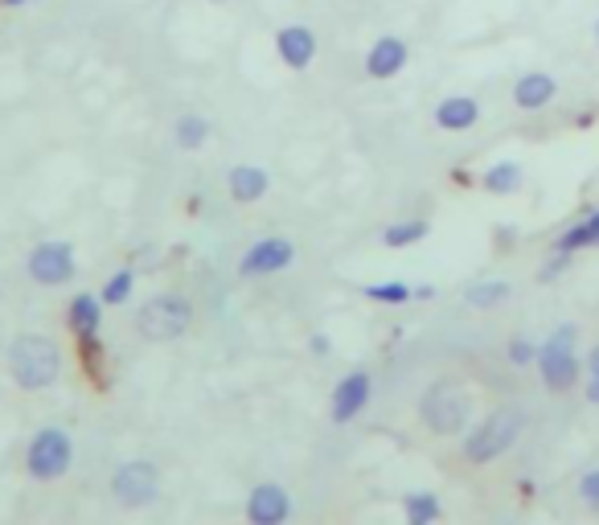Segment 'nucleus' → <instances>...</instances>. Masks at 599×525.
<instances>
[{
	"mask_svg": "<svg viewBox=\"0 0 599 525\" xmlns=\"http://www.w3.org/2000/svg\"><path fill=\"white\" fill-rule=\"evenodd\" d=\"M403 509H407V525H431L439 522V497L435 492H407L403 497Z\"/></svg>",
	"mask_w": 599,
	"mask_h": 525,
	"instance_id": "obj_22",
	"label": "nucleus"
},
{
	"mask_svg": "<svg viewBox=\"0 0 599 525\" xmlns=\"http://www.w3.org/2000/svg\"><path fill=\"white\" fill-rule=\"evenodd\" d=\"M509 361H513V366H534V361H538V345L525 337H513L509 341Z\"/></svg>",
	"mask_w": 599,
	"mask_h": 525,
	"instance_id": "obj_26",
	"label": "nucleus"
},
{
	"mask_svg": "<svg viewBox=\"0 0 599 525\" xmlns=\"http://www.w3.org/2000/svg\"><path fill=\"white\" fill-rule=\"evenodd\" d=\"M317 50H320V41L308 25H283L280 34H276V54H280L283 66L296 71V75L317 62Z\"/></svg>",
	"mask_w": 599,
	"mask_h": 525,
	"instance_id": "obj_10",
	"label": "nucleus"
},
{
	"mask_svg": "<svg viewBox=\"0 0 599 525\" xmlns=\"http://www.w3.org/2000/svg\"><path fill=\"white\" fill-rule=\"evenodd\" d=\"M313 354H329V341H324V337H313Z\"/></svg>",
	"mask_w": 599,
	"mask_h": 525,
	"instance_id": "obj_31",
	"label": "nucleus"
},
{
	"mask_svg": "<svg viewBox=\"0 0 599 525\" xmlns=\"http://www.w3.org/2000/svg\"><path fill=\"white\" fill-rule=\"evenodd\" d=\"M555 94H559V82L555 75H546V71H530L513 82V103L522 107V112H543L555 103Z\"/></svg>",
	"mask_w": 599,
	"mask_h": 525,
	"instance_id": "obj_14",
	"label": "nucleus"
},
{
	"mask_svg": "<svg viewBox=\"0 0 599 525\" xmlns=\"http://www.w3.org/2000/svg\"><path fill=\"white\" fill-rule=\"evenodd\" d=\"M226 189H230V197L239 206H251V202H259L263 193L271 189V177L259 165H234V169L226 172Z\"/></svg>",
	"mask_w": 599,
	"mask_h": 525,
	"instance_id": "obj_16",
	"label": "nucleus"
},
{
	"mask_svg": "<svg viewBox=\"0 0 599 525\" xmlns=\"http://www.w3.org/2000/svg\"><path fill=\"white\" fill-rule=\"evenodd\" d=\"M131 287H136V271H131V267H119L112 280L103 283V296H99V300L112 304V308H115V304H128Z\"/></svg>",
	"mask_w": 599,
	"mask_h": 525,
	"instance_id": "obj_25",
	"label": "nucleus"
},
{
	"mask_svg": "<svg viewBox=\"0 0 599 525\" xmlns=\"http://www.w3.org/2000/svg\"><path fill=\"white\" fill-rule=\"evenodd\" d=\"M522 165H513V161H497L493 169L481 177V185L493 193V197H509V193H518L522 189Z\"/></svg>",
	"mask_w": 599,
	"mask_h": 525,
	"instance_id": "obj_20",
	"label": "nucleus"
},
{
	"mask_svg": "<svg viewBox=\"0 0 599 525\" xmlns=\"http://www.w3.org/2000/svg\"><path fill=\"white\" fill-rule=\"evenodd\" d=\"M476 119H481V103L472 94H448L435 107V124L444 131H469L476 128Z\"/></svg>",
	"mask_w": 599,
	"mask_h": 525,
	"instance_id": "obj_17",
	"label": "nucleus"
},
{
	"mask_svg": "<svg viewBox=\"0 0 599 525\" xmlns=\"http://www.w3.org/2000/svg\"><path fill=\"white\" fill-rule=\"evenodd\" d=\"M407 62H411V46L403 38H394V34H386V38H378L366 50V75L374 78V82H386V78L403 75Z\"/></svg>",
	"mask_w": 599,
	"mask_h": 525,
	"instance_id": "obj_12",
	"label": "nucleus"
},
{
	"mask_svg": "<svg viewBox=\"0 0 599 525\" xmlns=\"http://www.w3.org/2000/svg\"><path fill=\"white\" fill-rule=\"evenodd\" d=\"M292 517V497L283 485H255L246 497V522L251 525H283Z\"/></svg>",
	"mask_w": 599,
	"mask_h": 525,
	"instance_id": "obj_11",
	"label": "nucleus"
},
{
	"mask_svg": "<svg viewBox=\"0 0 599 525\" xmlns=\"http://www.w3.org/2000/svg\"><path fill=\"white\" fill-rule=\"evenodd\" d=\"M583 366H587V374H591V377H599V345L591 349V354H587V361H583Z\"/></svg>",
	"mask_w": 599,
	"mask_h": 525,
	"instance_id": "obj_29",
	"label": "nucleus"
},
{
	"mask_svg": "<svg viewBox=\"0 0 599 525\" xmlns=\"http://www.w3.org/2000/svg\"><path fill=\"white\" fill-rule=\"evenodd\" d=\"M566 262H571V255H559V251H555V259H550V262L543 267V271H538V280L550 283L555 276H562V271H566Z\"/></svg>",
	"mask_w": 599,
	"mask_h": 525,
	"instance_id": "obj_28",
	"label": "nucleus"
},
{
	"mask_svg": "<svg viewBox=\"0 0 599 525\" xmlns=\"http://www.w3.org/2000/svg\"><path fill=\"white\" fill-rule=\"evenodd\" d=\"M575 341H579V329H575V324H559V329L538 345V361H534V366L543 370L546 390H555V394L575 390L579 370H583L579 354H575Z\"/></svg>",
	"mask_w": 599,
	"mask_h": 525,
	"instance_id": "obj_3",
	"label": "nucleus"
},
{
	"mask_svg": "<svg viewBox=\"0 0 599 525\" xmlns=\"http://www.w3.org/2000/svg\"><path fill=\"white\" fill-rule=\"evenodd\" d=\"M9 374L17 382L21 390H46L54 386L58 374H62V349H58L54 337L46 333H25V337L13 341L9 349Z\"/></svg>",
	"mask_w": 599,
	"mask_h": 525,
	"instance_id": "obj_1",
	"label": "nucleus"
},
{
	"mask_svg": "<svg viewBox=\"0 0 599 525\" xmlns=\"http://www.w3.org/2000/svg\"><path fill=\"white\" fill-rule=\"evenodd\" d=\"M292 262H296V243L292 239H280V234H267V239L246 246V255L239 259V276H246V280L280 276Z\"/></svg>",
	"mask_w": 599,
	"mask_h": 525,
	"instance_id": "obj_9",
	"label": "nucleus"
},
{
	"mask_svg": "<svg viewBox=\"0 0 599 525\" xmlns=\"http://www.w3.org/2000/svg\"><path fill=\"white\" fill-rule=\"evenodd\" d=\"M587 402H591V407H599V377H591V382H587Z\"/></svg>",
	"mask_w": 599,
	"mask_h": 525,
	"instance_id": "obj_30",
	"label": "nucleus"
},
{
	"mask_svg": "<svg viewBox=\"0 0 599 525\" xmlns=\"http://www.w3.org/2000/svg\"><path fill=\"white\" fill-rule=\"evenodd\" d=\"M596 41H599V21H596Z\"/></svg>",
	"mask_w": 599,
	"mask_h": 525,
	"instance_id": "obj_33",
	"label": "nucleus"
},
{
	"mask_svg": "<svg viewBox=\"0 0 599 525\" xmlns=\"http://www.w3.org/2000/svg\"><path fill=\"white\" fill-rule=\"evenodd\" d=\"M173 140H177V149L181 152H197L209 140V119L197 112L181 115V119L173 124Z\"/></svg>",
	"mask_w": 599,
	"mask_h": 525,
	"instance_id": "obj_19",
	"label": "nucleus"
},
{
	"mask_svg": "<svg viewBox=\"0 0 599 525\" xmlns=\"http://www.w3.org/2000/svg\"><path fill=\"white\" fill-rule=\"evenodd\" d=\"M29 280L41 287H62L66 280H75V246L62 239H46L29 251Z\"/></svg>",
	"mask_w": 599,
	"mask_h": 525,
	"instance_id": "obj_8",
	"label": "nucleus"
},
{
	"mask_svg": "<svg viewBox=\"0 0 599 525\" xmlns=\"http://www.w3.org/2000/svg\"><path fill=\"white\" fill-rule=\"evenodd\" d=\"M522 427H525V414L518 411V407L493 411L481 427H472L469 432V439H464V460H469V464H488V460L506 456V451L522 439Z\"/></svg>",
	"mask_w": 599,
	"mask_h": 525,
	"instance_id": "obj_4",
	"label": "nucleus"
},
{
	"mask_svg": "<svg viewBox=\"0 0 599 525\" xmlns=\"http://www.w3.org/2000/svg\"><path fill=\"white\" fill-rule=\"evenodd\" d=\"M161 492V469L152 460H128L112 472V497L124 509H144Z\"/></svg>",
	"mask_w": 599,
	"mask_h": 525,
	"instance_id": "obj_7",
	"label": "nucleus"
},
{
	"mask_svg": "<svg viewBox=\"0 0 599 525\" xmlns=\"http://www.w3.org/2000/svg\"><path fill=\"white\" fill-rule=\"evenodd\" d=\"M370 390H374V382L366 370H354V374H345L337 382V390H333V423H354L357 414L370 407Z\"/></svg>",
	"mask_w": 599,
	"mask_h": 525,
	"instance_id": "obj_13",
	"label": "nucleus"
},
{
	"mask_svg": "<svg viewBox=\"0 0 599 525\" xmlns=\"http://www.w3.org/2000/svg\"><path fill=\"white\" fill-rule=\"evenodd\" d=\"M419 414L435 435H460L469 427V414H472V394L464 382L456 377H439L431 382L423 402H419Z\"/></svg>",
	"mask_w": 599,
	"mask_h": 525,
	"instance_id": "obj_2",
	"label": "nucleus"
},
{
	"mask_svg": "<svg viewBox=\"0 0 599 525\" xmlns=\"http://www.w3.org/2000/svg\"><path fill=\"white\" fill-rule=\"evenodd\" d=\"M509 296V283L506 280H481V283H469V292H464V300L472 308H497V304Z\"/></svg>",
	"mask_w": 599,
	"mask_h": 525,
	"instance_id": "obj_23",
	"label": "nucleus"
},
{
	"mask_svg": "<svg viewBox=\"0 0 599 525\" xmlns=\"http://www.w3.org/2000/svg\"><path fill=\"white\" fill-rule=\"evenodd\" d=\"M66 324L75 329L78 341H99V329H103V300L91 296V292H78L71 308H66Z\"/></svg>",
	"mask_w": 599,
	"mask_h": 525,
	"instance_id": "obj_15",
	"label": "nucleus"
},
{
	"mask_svg": "<svg viewBox=\"0 0 599 525\" xmlns=\"http://www.w3.org/2000/svg\"><path fill=\"white\" fill-rule=\"evenodd\" d=\"M431 234V226L423 218H411V222H394L382 230V246H391V251H403V246H415L423 243Z\"/></svg>",
	"mask_w": 599,
	"mask_h": 525,
	"instance_id": "obj_21",
	"label": "nucleus"
},
{
	"mask_svg": "<svg viewBox=\"0 0 599 525\" xmlns=\"http://www.w3.org/2000/svg\"><path fill=\"white\" fill-rule=\"evenodd\" d=\"M579 497H583V505L587 509H599V469L583 472L579 476Z\"/></svg>",
	"mask_w": 599,
	"mask_h": 525,
	"instance_id": "obj_27",
	"label": "nucleus"
},
{
	"mask_svg": "<svg viewBox=\"0 0 599 525\" xmlns=\"http://www.w3.org/2000/svg\"><path fill=\"white\" fill-rule=\"evenodd\" d=\"M361 296L374 300V304H407V300H415V287L411 283H398V280L370 283V287H361Z\"/></svg>",
	"mask_w": 599,
	"mask_h": 525,
	"instance_id": "obj_24",
	"label": "nucleus"
},
{
	"mask_svg": "<svg viewBox=\"0 0 599 525\" xmlns=\"http://www.w3.org/2000/svg\"><path fill=\"white\" fill-rule=\"evenodd\" d=\"M587 246H599V206L579 218L575 226H566L559 239H555V251L559 255H575V251H587Z\"/></svg>",
	"mask_w": 599,
	"mask_h": 525,
	"instance_id": "obj_18",
	"label": "nucleus"
},
{
	"mask_svg": "<svg viewBox=\"0 0 599 525\" xmlns=\"http://www.w3.org/2000/svg\"><path fill=\"white\" fill-rule=\"evenodd\" d=\"M0 4H4V9H17V4H25V0H0Z\"/></svg>",
	"mask_w": 599,
	"mask_h": 525,
	"instance_id": "obj_32",
	"label": "nucleus"
},
{
	"mask_svg": "<svg viewBox=\"0 0 599 525\" xmlns=\"http://www.w3.org/2000/svg\"><path fill=\"white\" fill-rule=\"evenodd\" d=\"M136 329L144 341H177L193 329V304L186 296H152L140 312H136Z\"/></svg>",
	"mask_w": 599,
	"mask_h": 525,
	"instance_id": "obj_5",
	"label": "nucleus"
},
{
	"mask_svg": "<svg viewBox=\"0 0 599 525\" xmlns=\"http://www.w3.org/2000/svg\"><path fill=\"white\" fill-rule=\"evenodd\" d=\"M75 464V444L62 427H41L25 448V469L34 481H58Z\"/></svg>",
	"mask_w": 599,
	"mask_h": 525,
	"instance_id": "obj_6",
	"label": "nucleus"
}]
</instances>
